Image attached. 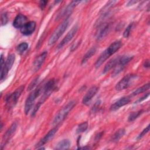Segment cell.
Masks as SVG:
<instances>
[{"label": "cell", "instance_id": "1", "mask_svg": "<svg viewBox=\"0 0 150 150\" xmlns=\"http://www.w3.org/2000/svg\"><path fill=\"white\" fill-rule=\"evenodd\" d=\"M57 81L56 79H50L49 80L45 85L43 86V92L42 96L39 102L36 104L35 107L33 109L32 115L35 116L38 110L39 109L41 105L47 99V98L52 94V93L56 90L57 88Z\"/></svg>", "mask_w": 150, "mask_h": 150}, {"label": "cell", "instance_id": "2", "mask_svg": "<svg viewBox=\"0 0 150 150\" xmlns=\"http://www.w3.org/2000/svg\"><path fill=\"white\" fill-rule=\"evenodd\" d=\"M122 43L121 41L117 40L112 43H111L105 50H104L101 54L100 55L98 58L97 59L94 66L96 68L100 67V66L112 54H114L116 52H117L121 47Z\"/></svg>", "mask_w": 150, "mask_h": 150}, {"label": "cell", "instance_id": "3", "mask_svg": "<svg viewBox=\"0 0 150 150\" xmlns=\"http://www.w3.org/2000/svg\"><path fill=\"white\" fill-rule=\"evenodd\" d=\"M70 22V18L69 16L67 17L64 21L59 25V26L54 30L51 36L48 40L49 45H53L54 44L57 40L61 37V36L65 32Z\"/></svg>", "mask_w": 150, "mask_h": 150}, {"label": "cell", "instance_id": "4", "mask_svg": "<svg viewBox=\"0 0 150 150\" xmlns=\"http://www.w3.org/2000/svg\"><path fill=\"white\" fill-rule=\"evenodd\" d=\"M76 104V101L75 100H72L68 103L66 105H64L54 117L53 121V124L57 125L59 123L62 122L66 118L69 112L71 111Z\"/></svg>", "mask_w": 150, "mask_h": 150}, {"label": "cell", "instance_id": "5", "mask_svg": "<svg viewBox=\"0 0 150 150\" xmlns=\"http://www.w3.org/2000/svg\"><path fill=\"white\" fill-rule=\"evenodd\" d=\"M43 86H39L35 89L32 93L29 95L27 99L26 100L25 104V108L24 111L26 115H27L30 110H31L33 104H34L36 98L42 93L43 92Z\"/></svg>", "mask_w": 150, "mask_h": 150}, {"label": "cell", "instance_id": "6", "mask_svg": "<svg viewBox=\"0 0 150 150\" xmlns=\"http://www.w3.org/2000/svg\"><path fill=\"white\" fill-rule=\"evenodd\" d=\"M23 90L24 86H21L19 87L18 88H16L15 91L6 96L5 100L6 105L9 108H12L16 104L18 99L21 96L22 93L23 92Z\"/></svg>", "mask_w": 150, "mask_h": 150}, {"label": "cell", "instance_id": "7", "mask_svg": "<svg viewBox=\"0 0 150 150\" xmlns=\"http://www.w3.org/2000/svg\"><path fill=\"white\" fill-rule=\"evenodd\" d=\"M137 76L133 74H128L121 79L115 85V89L117 91H121L128 88L137 79Z\"/></svg>", "mask_w": 150, "mask_h": 150}, {"label": "cell", "instance_id": "8", "mask_svg": "<svg viewBox=\"0 0 150 150\" xmlns=\"http://www.w3.org/2000/svg\"><path fill=\"white\" fill-rule=\"evenodd\" d=\"M132 59L133 56L130 55L120 56L119 61L116 66L114 67L115 69H114L113 72L112 73V77H115L117 76L119 73H120L124 70L125 66L129 62H130Z\"/></svg>", "mask_w": 150, "mask_h": 150}, {"label": "cell", "instance_id": "9", "mask_svg": "<svg viewBox=\"0 0 150 150\" xmlns=\"http://www.w3.org/2000/svg\"><path fill=\"white\" fill-rule=\"evenodd\" d=\"M15 56L14 54L13 53L11 54L8 56L3 67L1 69V81H2L6 76L8 71L10 70V69L12 67V65L15 62Z\"/></svg>", "mask_w": 150, "mask_h": 150}, {"label": "cell", "instance_id": "10", "mask_svg": "<svg viewBox=\"0 0 150 150\" xmlns=\"http://www.w3.org/2000/svg\"><path fill=\"white\" fill-rule=\"evenodd\" d=\"M81 2L80 1H71L68 5H67L64 9H63L56 16L55 21H58L60 19L62 18L63 17L69 16L72 11H73V9L80 3Z\"/></svg>", "mask_w": 150, "mask_h": 150}, {"label": "cell", "instance_id": "11", "mask_svg": "<svg viewBox=\"0 0 150 150\" xmlns=\"http://www.w3.org/2000/svg\"><path fill=\"white\" fill-rule=\"evenodd\" d=\"M111 29V24L110 23L103 22L100 24L96 35V39L98 41L101 40L109 33Z\"/></svg>", "mask_w": 150, "mask_h": 150}, {"label": "cell", "instance_id": "12", "mask_svg": "<svg viewBox=\"0 0 150 150\" xmlns=\"http://www.w3.org/2000/svg\"><path fill=\"white\" fill-rule=\"evenodd\" d=\"M79 29V26L77 25H74L72 28L69 31V32L67 33V35L65 36V37L62 39V40L59 43L57 46V49H60L62 48L66 44H67L68 42H69L73 38L74 36L76 33H77Z\"/></svg>", "mask_w": 150, "mask_h": 150}, {"label": "cell", "instance_id": "13", "mask_svg": "<svg viewBox=\"0 0 150 150\" xmlns=\"http://www.w3.org/2000/svg\"><path fill=\"white\" fill-rule=\"evenodd\" d=\"M58 130L57 126L50 129L36 145V148H39L40 146H42L44 144L48 142L54 135V134L57 132Z\"/></svg>", "mask_w": 150, "mask_h": 150}, {"label": "cell", "instance_id": "14", "mask_svg": "<svg viewBox=\"0 0 150 150\" xmlns=\"http://www.w3.org/2000/svg\"><path fill=\"white\" fill-rule=\"evenodd\" d=\"M36 23L34 21H30L27 22L21 29V32L26 36L30 35L35 30Z\"/></svg>", "mask_w": 150, "mask_h": 150}, {"label": "cell", "instance_id": "15", "mask_svg": "<svg viewBox=\"0 0 150 150\" xmlns=\"http://www.w3.org/2000/svg\"><path fill=\"white\" fill-rule=\"evenodd\" d=\"M47 54V51H44L41 54H40L35 59L33 63V69L35 71H37L43 64L46 56Z\"/></svg>", "mask_w": 150, "mask_h": 150}, {"label": "cell", "instance_id": "16", "mask_svg": "<svg viewBox=\"0 0 150 150\" xmlns=\"http://www.w3.org/2000/svg\"><path fill=\"white\" fill-rule=\"evenodd\" d=\"M131 101V99L128 97H124L115 101L110 107V110L114 111L120 109L121 107H123L128 104Z\"/></svg>", "mask_w": 150, "mask_h": 150}, {"label": "cell", "instance_id": "17", "mask_svg": "<svg viewBox=\"0 0 150 150\" xmlns=\"http://www.w3.org/2000/svg\"><path fill=\"white\" fill-rule=\"evenodd\" d=\"M98 90V87L96 86H92L86 93L83 98L82 103L84 104H87L92 99V98L96 94Z\"/></svg>", "mask_w": 150, "mask_h": 150}, {"label": "cell", "instance_id": "18", "mask_svg": "<svg viewBox=\"0 0 150 150\" xmlns=\"http://www.w3.org/2000/svg\"><path fill=\"white\" fill-rule=\"evenodd\" d=\"M28 22V18L23 14H18L13 22V26L16 28L21 29Z\"/></svg>", "mask_w": 150, "mask_h": 150}, {"label": "cell", "instance_id": "19", "mask_svg": "<svg viewBox=\"0 0 150 150\" xmlns=\"http://www.w3.org/2000/svg\"><path fill=\"white\" fill-rule=\"evenodd\" d=\"M17 127H18V124L16 122H13L11 125L10 128L6 131V132L4 134V135L3 136V139H2L3 143L5 144L9 140V139L12 137V135L15 132V131L17 128Z\"/></svg>", "mask_w": 150, "mask_h": 150}, {"label": "cell", "instance_id": "20", "mask_svg": "<svg viewBox=\"0 0 150 150\" xmlns=\"http://www.w3.org/2000/svg\"><path fill=\"white\" fill-rule=\"evenodd\" d=\"M120 57V56H117V57L111 59L109 62H108L106 63V64L105 65L102 73L105 74V73H107L108 71H110L111 69H112V68H114L116 66V65L117 64V63L119 61Z\"/></svg>", "mask_w": 150, "mask_h": 150}, {"label": "cell", "instance_id": "21", "mask_svg": "<svg viewBox=\"0 0 150 150\" xmlns=\"http://www.w3.org/2000/svg\"><path fill=\"white\" fill-rule=\"evenodd\" d=\"M96 52V48L95 47H91L90 50H88L87 53L84 55L82 60H81V64H85L95 53Z\"/></svg>", "mask_w": 150, "mask_h": 150}, {"label": "cell", "instance_id": "22", "mask_svg": "<svg viewBox=\"0 0 150 150\" xmlns=\"http://www.w3.org/2000/svg\"><path fill=\"white\" fill-rule=\"evenodd\" d=\"M70 146V141L67 139H64L60 141L56 145V149H67Z\"/></svg>", "mask_w": 150, "mask_h": 150}, {"label": "cell", "instance_id": "23", "mask_svg": "<svg viewBox=\"0 0 150 150\" xmlns=\"http://www.w3.org/2000/svg\"><path fill=\"white\" fill-rule=\"evenodd\" d=\"M125 134V130L124 128H120L118 129L114 134L112 135V141L114 142H117Z\"/></svg>", "mask_w": 150, "mask_h": 150}, {"label": "cell", "instance_id": "24", "mask_svg": "<svg viewBox=\"0 0 150 150\" xmlns=\"http://www.w3.org/2000/svg\"><path fill=\"white\" fill-rule=\"evenodd\" d=\"M149 87H150V84H149V83H148L147 84H145L143 85L142 86H141V87L138 88L137 89H136L134 91H133L131 93V96L133 97V96H135L138 95L139 94H141V93L146 91V90H149Z\"/></svg>", "mask_w": 150, "mask_h": 150}, {"label": "cell", "instance_id": "25", "mask_svg": "<svg viewBox=\"0 0 150 150\" xmlns=\"http://www.w3.org/2000/svg\"><path fill=\"white\" fill-rule=\"evenodd\" d=\"M144 110H139L138 111H135V112H132L129 114L128 118V121L129 122H132L136 120L137 118H138L142 113H144Z\"/></svg>", "mask_w": 150, "mask_h": 150}, {"label": "cell", "instance_id": "26", "mask_svg": "<svg viewBox=\"0 0 150 150\" xmlns=\"http://www.w3.org/2000/svg\"><path fill=\"white\" fill-rule=\"evenodd\" d=\"M28 48V44L26 42H22L18 45L16 47V51L19 54L23 53L24 52H25Z\"/></svg>", "mask_w": 150, "mask_h": 150}, {"label": "cell", "instance_id": "27", "mask_svg": "<svg viewBox=\"0 0 150 150\" xmlns=\"http://www.w3.org/2000/svg\"><path fill=\"white\" fill-rule=\"evenodd\" d=\"M87 128H88V122L86 121L83 122L78 125L76 129V133L80 134V133L83 132L87 130Z\"/></svg>", "mask_w": 150, "mask_h": 150}, {"label": "cell", "instance_id": "28", "mask_svg": "<svg viewBox=\"0 0 150 150\" xmlns=\"http://www.w3.org/2000/svg\"><path fill=\"white\" fill-rule=\"evenodd\" d=\"M133 25H134V23H131L128 25V26L127 27V28L125 29V30H124V33H123V36L124 38H127L129 35H130V33H131V31L132 30V28L133 27Z\"/></svg>", "mask_w": 150, "mask_h": 150}, {"label": "cell", "instance_id": "29", "mask_svg": "<svg viewBox=\"0 0 150 150\" xmlns=\"http://www.w3.org/2000/svg\"><path fill=\"white\" fill-rule=\"evenodd\" d=\"M38 80H39V77H37L35 79H34L29 84V85L28 87V90H29V91L32 90L35 87V86L37 84V83L38 82Z\"/></svg>", "mask_w": 150, "mask_h": 150}, {"label": "cell", "instance_id": "30", "mask_svg": "<svg viewBox=\"0 0 150 150\" xmlns=\"http://www.w3.org/2000/svg\"><path fill=\"white\" fill-rule=\"evenodd\" d=\"M149 130V125H148L145 128H144V129L142 130V131H141V133L138 135V137H137V140H139V139H141L146 133L148 132Z\"/></svg>", "mask_w": 150, "mask_h": 150}, {"label": "cell", "instance_id": "31", "mask_svg": "<svg viewBox=\"0 0 150 150\" xmlns=\"http://www.w3.org/2000/svg\"><path fill=\"white\" fill-rule=\"evenodd\" d=\"M8 21V15L6 12H4L3 13H2L1 15V25H5L7 23Z\"/></svg>", "mask_w": 150, "mask_h": 150}, {"label": "cell", "instance_id": "32", "mask_svg": "<svg viewBox=\"0 0 150 150\" xmlns=\"http://www.w3.org/2000/svg\"><path fill=\"white\" fill-rule=\"evenodd\" d=\"M80 43H81V41H78V42H76V43H74L71 46L70 51H71V52H73V51H74V50H76V49L79 46V45H80Z\"/></svg>", "mask_w": 150, "mask_h": 150}, {"label": "cell", "instance_id": "33", "mask_svg": "<svg viewBox=\"0 0 150 150\" xmlns=\"http://www.w3.org/2000/svg\"><path fill=\"white\" fill-rule=\"evenodd\" d=\"M149 93H148L145 94L142 97L139 98L137 101H135V103H140V102H141V101L145 100L149 96Z\"/></svg>", "mask_w": 150, "mask_h": 150}, {"label": "cell", "instance_id": "34", "mask_svg": "<svg viewBox=\"0 0 150 150\" xmlns=\"http://www.w3.org/2000/svg\"><path fill=\"white\" fill-rule=\"evenodd\" d=\"M47 4V1H40L39 5H40V7L42 10H43L46 6Z\"/></svg>", "mask_w": 150, "mask_h": 150}, {"label": "cell", "instance_id": "35", "mask_svg": "<svg viewBox=\"0 0 150 150\" xmlns=\"http://www.w3.org/2000/svg\"><path fill=\"white\" fill-rule=\"evenodd\" d=\"M149 66H150L149 60L148 59L145 60L144 61V67H145V68H149Z\"/></svg>", "mask_w": 150, "mask_h": 150}, {"label": "cell", "instance_id": "36", "mask_svg": "<svg viewBox=\"0 0 150 150\" xmlns=\"http://www.w3.org/2000/svg\"><path fill=\"white\" fill-rule=\"evenodd\" d=\"M138 1H130L128 2L127 4V6H131V5H132L133 4H136L137 3Z\"/></svg>", "mask_w": 150, "mask_h": 150}, {"label": "cell", "instance_id": "37", "mask_svg": "<svg viewBox=\"0 0 150 150\" xmlns=\"http://www.w3.org/2000/svg\"><path fill=\"white\" fill-rule=\"evenodd\" d=\"M102 134H103V132H101V133H100V134H99L98 135H99V137H101V135H102ZM97 137V139H99V138L98 137V136H97L96 137Z\"/></svg>", "mask_w": 150, "mask_h": 150}]
</instances>
